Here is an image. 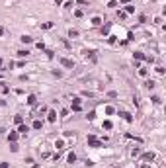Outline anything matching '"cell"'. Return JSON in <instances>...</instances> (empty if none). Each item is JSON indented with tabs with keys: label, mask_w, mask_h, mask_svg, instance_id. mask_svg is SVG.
<instances>
[{
	"label": "cell",
	"mask_w": 166,
	"mask_h": 168,
	"mask_svg": "<svg viewBox=\"0 0 166 168\" xmlns=\"http://www.w3.org/2000/svg\"><path fill=\"white\" fill-rule=\"evenodd\" d=\"M20 39H22V43H31V41H33V37H31V35H22Z\"/></svg>",
	"instance_id": "11"
},
{
	"label": "cell",
	"mask_w": 166,
	"mask_h": 168,
	"mask_svg": "<svg viewBox=\"0 0 166 168\" xmlns=\"http://www.w3.org/2000/svg\"><path fill=\"white\" fill-rule=\"evenodd\" d=\"M102 127H104V129H111L113 125H111V121H104V123H102Z\"/></svg>",
	"instance_id": "21"
},
{
	"label": "cell",
	"mask_w": 166,
	"mask_h": 168,
	"mask_svg": "<svg viewBox=\"0 0 166 168\" xmlns=\"http://www.w3.org/2000/svg\"><path fill=\"white\" fill-rule=\"evenodd\" d=\"M0 67H2V59H0Z\"/></svg>",
	"instance_id": "38"
},
{
	"label": "cell",
	"mask_w": 166,
	"mask_h": 168,
	"mask_svg": "<svg viewBox=\"0 0 166 168\" xmlns=\"http://www.w3.org/2000/svg\"><path fill=\"white\" fill-rule=\"evenodd\" d=\"M66 160H68V164H74V162H76V154H74V152H68Z\"/></svg>",
	"instance_id": "10"
},
{
	"label": "cell",
	"mask_w": 166,
	"mask_h": 168,
	"mask_svg": "<svg viewBox=\"0 0 166 168\" xmlns=\"http://www.w3.org/2000/svg\"><path fill=\"white\" fill-rule=\"evenodd\" d=\"M55 147H57V149H63V147H65V143H63V141L59 139V141H57V143H55Z\"/></svg>",
	"instance_id": "23"
},
{
	"label": "cell",
	"mask_w": 166,
	"mask_h": 168,
	"mask_svg": "<svg viewBox=\"0 0 166 168\" xmlns=\"http://www.w3.org/2000/svg\"><path fill=\"white\" fill-rule=\"evenodd\" d=\"M10 149H12V152H18V145H16V143H12V145H10Z\"/></svg>",
	"instance_id": "29"
},
{
	"label": "cell",
	"mask_w": 166,
	"mask_h": 168,
	"mask_svg": "<svg viewBox=\"0 0 166 168\" xmlns=\"http://www.w3.org/2000/svg\"><path fill=\"white\" fill-rule=\"evenodd\" d=\"M2 33H4V28H0V35H2Z\"/></svg>",
	"instance_id": "36"
},
{
	"label": "cell",
	"mask_w": 166,
	"mask_h": 168,
	"mask_svg": "<svg viewBox=\"0 0 166 168\" xmlns=\"http://www.w3.org/2000/svg\"><path fill=\"white\" fill-rule=\"evenodd\" d=\"M117 18H121V20H125V18H127V14H125V12H117Z\"/></svg>",
	"instance_id": "26"
},
{
	"label": "cell",
	"mask_w": 166,
	"mask_h": 168,
	"mask_svg": "<svg viewBox=\"0 0 166 168\" xmlns=\"http://www.w3.org/2000/svg\"><path fill=\"white\" fill-rule=\"evenodd\" d=\"M133 57H135V59H139V61H141V59H145V55H143L141 51H135V53H133Z\"/></svg>",
	"instance_id": "19"
},
{
	"label": "cell",
	"mask_w": 166,
	"mask_h": 168,
	"mask_svg": "<svg viewBox=\"0 0 166 168\" xmlns=\"http://www.w3.org/2000/svg\"><path fill=\"white\" fill-rule=\"evenodd\" d=\"M14 123H18V125H20V123H24V117H22V115L18 113V115L14 117Z\"/></svg>",
	"instance_id": "17"
},
{
	"label": "cell",
	"mask_w": 166,
	"mask_h": 168,
	"mask_svg": "<svg viewBox=\"0 0 166 168\" xmlns=\"http://www.w3.org/2000/svg\"><path fill=\"white\" fill-rule=\"evenodd\" d=\"M37 49H41V51H43V49H45V43H43V41H39V43H37Z\"/></svg>",
	"instance_id": "32"
},
{
	"label": "cell",
	"mask_w": 166,
	"mask_h": 168,
	"mask_svg": "<svg viewBox=\"0 0 166 168\" xmlns=\"http://www.w3.org/2000/svg\"><path fill=\"white\" fill-rule=\"evenodd\" d=\"M47 119H49L51 123H55V121H57V112H53V110H51V112L47 113Z\"/></svg>",
	"instance_id": "8"
},
{
	"label": "cell",
	"mask_w": 166,
	"mask_h": 168,
	"mask_svg": "<svg viewBox=\"0 0 166 168\" xmlns=\"http://www.w3.org/2000/svg\"><path fill=\"white\" fill-rule=\"evenodd\" d=\"M74 16L76 18H82V10H74Z\"/></svg>",
	"instance_id": "31"
},
{
	"label": "cell",
	"mask_w": 166,
	"mask_h": 168,
	"mask_svg": "<svg viewBox=\"0 0 166 168\" xmlns=\"http://www.w3.org/2000/svg\"><path fill=\"white\" fill-rule=\"evenodd\" d=\"M28 104L29 106H35V104H37V96H35V94H29L28 96Z\"/></svg>",
	"instance_id": "7"
},
{
	"label": "cell",
	"mask_w": 166,
	"mask_h": 168,
	"mask_svg": "<svg viewBox=\"0 0 166 168\" xmlns=\"http://www.w3.org/2000/svg\"><path fill=\"white\" fill-rule=\"evenodd\" d=\"M139 152H141V149H139V147H137V149H133V151H131V156H137Z\"/></svg>",
	"instance_id": "24"
},
{
	"label": "cell",
	"mask_w": 166,
	"mask_h": 168,
	"mask_svg": "<svg viewBox=\"0 0 166 168\" xmlns=\"http://www.w3.org/2000/svg\"><path fill=\"white\" fill-rule=\"evenodd\" d=\"M108 31H110V24L108 26H102V33H108Z\"/></svg>",
	"instance_id": "30"
},
{
	"label": "cell",
	"mask_w": 166,
	"mask_h": 168,
	"mask_svg": "<svg viewBox=\"0 0 166 168\" xmlns=\"http://www.w3.org/2000/svg\"><path fill=\"white\" fill-rule=\"evenodd\" d=\"M28 131H29L28 125H26V123H20V127H18V133H20V135H26Z\"/></svg>",
	"instance_id": "3"
},
{
	"label": "cell",
	"mask_w": 166,
	"mask_h": 168,
	"mask_svg": "<svg viewBox=\"0 0 166 168\" xmlns=\"http://www.w3.org/2000/svg\"><path fill=\"white\" fill-rule=\"evenodd\" d=\"M59 61H61L63 67H66V68H74V61H70V59H59Z\"/></svg>",
	"instance_id": "2"
},
{
	"label": "cell",
	"mask_w": 166,
	"mask_h": 168,
	"mask_svg": "<svg viewBox=\"0 0 166 168\" xmlns=\"http://www.w3.org/2000/svg\"><path fill=\"white\" fill-rule=\"evenodd\" d=\"M125 10H127V14H133V12H135V6H127Z\"/></svg>",
	"instance_id": "25"
},
{
	"label": "cell",
	"mask_w": 166,
	"mask_h": 168,
	"mask_svg": "<svg viewBox=\"0 0 166 168\" xmlns=\"http://www.w3.org/2000/svg\"><path fill=\"white\" fill-rule=\"evenodd\" d=\"M84 53H86V57H90V61H92V63H96V61H98L96 51H92V49H90V51H84Z\"/></svg>",
	"instance_id": "4"
},
{
	"label": "cell",
	"mask_w": 166,
	"mask_h": 168,
	"mask_svg": "<svg viewBox=\"0 0 166 168\" xmlns=\"http://www.w3.org/2000/svg\"><path fill=\"white\" fill-rule=\"evenodd\" d=\"M53 28V22H45V24H41V29H51Z\"/></svg>",
	"instance_id": "14"
},
{
	"label": "cell",
	"mask_w": 166,
	"mask_h": 168,
	"mask_svg": "<svg viewBox=\"0 0 166 168\" xmlns=\"http://www.w3.org/2000/svg\"><path fill=\"white\" fill-rule=\"evenodd\" d=\"M139 74H141V76H147L149 72H147V68H141V70H139Z\"/></svg>",
	"instance_id": "33"
},
{
	"label": "cell",
	"mask_w": 166,
	"mask_h": 168,
	"mask_svg": "<svg viewBox=\"0 0 166 168\" xmlns=\"http://www.w3.org/2000/svg\"><path fill=\"white\" fill-rule=\"evenodd\" d=\"M145 86H147V88H149V90H154V86H156V82H154V80H150V78H149V80H145Z\"/></svg>",
	"instance_id": "9"
},
{
	"label": "cell",
	"mask_w": 166,
	"mask_h": 168,
	"mask_svg": "<svg viewBox=\"0 0 166 168\" xmlns=\"http://www.w3.org/2000/svg\"><path fill=\"white\" fill-rule=\"evenodd\" d=\"M45 53H47L49 59H53V57H55V51H53V49H45Z\"/></svg>",
	"instance_id": "20"
},
{
	"label": "cell",
	"mask_w": 166,
	"mask_h": 168,
	"mask_svg": "<svg viewBox=\"0 0 166 168\" xmlns=\"http://www.w3.org/2000/svg\"><path fill=\"white\" fill-rule=\"evenodd\" d=\"M86 143L90 145V147H94V149H98V147H102V141L98 139V137H94V135H88V139Z\"/></svg>",
	"instance_id": "1"
},
{
	"label": "cell",
	"mask_w": 166,
	"mask_h": 168,
	"mask_svg": "<svg viewBox=\"0 0 166 168\" xmlns=\"http://www.w3.org/2000/svg\"><path fill=\"white\" fill-rule=\"evenodd\" d=\"M86 117H88V119H90V121H92V119H94V117H96V113H94V112H90V113H88V115H86Z\"/></svg>",
	"instance_id": "34"
},
{
	"label": "cell",
	"mask_w": 166,
	"mask_h": 168,
	"mask_svg": "<svg viewBox=\"0 0 166 168\" xmlns=\"http://www.w3.org/2000/svg\"><path fill=\"white\" fill-rule=\"evenodd\" d=\"M28 55H29L28 49H20V51H18V57H28Z\"/></svg>",
	"instance_id": "15"
},
{
	"label": "cell",
	"mask_w": 166,
	"mask_h": 168,
	"mask_svg": "<svg viewBox=\"0 0 166 168\" xmlns=\"http://www.w3.org/2000/svg\"><path fill=\"white\" fill-rule=\"evenodd\" d=\"M119 115H121V117H123V119L127 121V123H133V117H131V113H127V112H121Z\"/></svg>",
	"instance_id": "6"
},
{
	"label": "cell",
	"mask_w": 166,
	"mask_h": 168,
	"mask_svg": "<svg viewBox=\"0 0 166 168\" xmlns=\"http://www.w3.org/2000/svg\"><path fill=\"white\" fill-rule=\"evenodd\" d=\"M154 70H156V72H158V74H164V67H156V68H154Z\"/></svg>",
	"instance_id": "28"
},
{
	"label": "cell",
	"mask_w": 166,
	"mask_h": 168,
	"mask_svg": "<svg viewBox=\"0 0 166 168\" xmlns=\"http://www.w3.org/2000/svg\"><path fill=\"white\" fill-rule=\"evenodd\" d=\"M0 168H8V162H0Z\"/></svg>",
	"instance_id": "35"
},
{
	"label": "cell",
	"mask_w": 166,
	"mask_h": 168,
	"mask_svg": "<svg viewBox=\"0 0 166 168\" xmlns=\"http://www.w3.org/2000/svg\"><path fill=\"white\" fill-rule=\"evenodd\" d=\"M92 24H94V26H100V24H102V20H100V18H94V20H92Z\"/></svg>",
	"instance_id": "27"
},
{
	"label": "cell",
	"mask_w": 166,
	"mask_h": 168,
	"mask_svg": "<svg viewBox=\"0 0 166 168\" xmlns=\"http://www.w3.org/2000/svg\"><path fill=\"white\" fill-rule=\"evenodd\" d=\"M41 127H43V121H39V119L33 121V129H41Z\"/></svg>",
	"instance_id": "18"
},
{
	"label": "cell",
	"mask_w": 166,
	"mask_h": 168,
	"mask_svg": "<svg viewBox=\"0 0 166 168\" xmlns=\"http://www.w3.org/2000/svg\"><path fill=\"white\" fill-rule=\"evenodd\" d=\"M68 37H70V39L78 37V29H68Z\"/></svg>",
	"instance_id": "12"
},
{
	"label": "cell",
	"mask_w": 166,
	"mask_h": 168,
	"mask_svg": "<svg viewBox=\"0 0 166 168\" xmlns=\"http://www.w3.org/2000/svg\"><path fill=\"white\" fill-rule=\"evenodd\" d=\"M2 133H4V129H2V127H0V135H2Z\"/></svg>",
	"instance_id": "37"
},
{
	"label": "cell",
	"mask_w": 166,
	"mask_h": 168,
	"mask_svg": "<svg viewBox=\"0 0 166 168\" xmlns=\"http://www.w3.org/2000/svg\"><path fill=\"white\" fill-rule=\"evenodd\" d=\"M16 139H18V133H16V131H12V133L8 135V141H12V143H16Z\"/></svg>",
	"instance_id": "13"
},
{
	"label": "cell",
	"mask_w": 166,
	"mask_h": 168,
	"mask_svg": "<svg viewBox=\"0 0 166 168\" xmlns=\"http://www.w3.org/2000/svg\"><path fill=\"white\" fill-rule=\"evenodd\" d=\"M150 100H152V104H156V106H158V104L162 102V98H160V96H152Z\"/></svg>",
	"instance_id": "16"
},
{
	"label": "cell",
	"mask_w": 166,
	"mask_h": 168,
	"mask_svg": "<svg viewBox=\"0 0 166 168\" xmlns=\"http://www.w3.org/2000/svg\"><path fill=\"white\" fill-rule=\"evenodd\" d=\"M70 110H72V112H80V104H72Z\"/></svg>",
	"instance_id": "22"
},
{
	"label": "cell",
	"mask_w": 166,
	"mask_h": 168,
	"mask_svg": "<svg viewBox=\"0 0 166 168\" xmlns=\"http://www.w3.org/2000/svg\"><path fill=\"white\" fill-rule=\"evenodd\" d=\"M143 160H145V162H149V160L152 162V160H154V152H145V154H143Z\"/></svg>",
	"instance_id": "5"
}]
</instances>
